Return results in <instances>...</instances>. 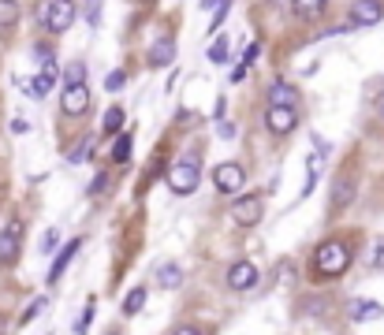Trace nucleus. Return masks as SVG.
<instances>
[{
  "instance_id": "nucleus-1",
  "label": "nucleus",
  "mask_w": 384,
  "mask_h": 335,
  "mask_svg": "<svg viewBox=\"0 0 384 335\" xmlns=\"http://www.w3.org/2000/svg\"><path fill=\"white\" fill-rule=\"evenodd\" d=\"M314 268H317V276H343L347 268H351V246L340 239H328L321 242V246L314 250Z\"/></svg>"
},
{
  "instance_id": "nucleus-2",
  "label": "nucleus",
  "mask_w": 384,
  "mask_h": 335,
  "mask_svg": "<svg viewBox=\"0 0 384 335\" xmlns=\"http://www.w3.org/2000/svg\"><path fill=\"white\" fill-rule=\"evenodd\" d=\"M164 179H168V190H172V194H179V197L194 194L198 183H202V160H198V153H190V157L176 160Z\"/></svg>"
},
{
  "instance_id": "nucleus-3",
  "label": "nucleus",
  "mask_w": 384,
  "mask_h": 335,
  "mask_svg": "<svg viewBox=\"0 0 384 335\" xmlns=\"http://www.w3.org/2000/svg\"><path fill=\"white\" fill-rule=\"evenodd\" d=\"M75 15H79L75 0H41V8H38V23L49 34H68Z\"/></svg>"
},
{
  "instance_id": "nucleus-4",
  "label": "nucleus",
  "mask_w": 384,
  "mask_h": 335,
  "mask_svg": "<svg viewBox=\"0 0 384 335\" xmlns=\"http://www.w3.org/2000/svg\"><path fill=\"white\" fill-rule=\"evenodd\" d=\"M60 112L79 120V116L90 112V86L86 83H63V94H60Z\"/></svg>"
},
{
  "instance_id": "nucleus-5",
  "label": "nucleus",
  "mask_w": 384,
  "mask_h": 335,
  "mask_svg": "<svg viewBox=\"0 0 384 335\" xmlns=\"http://www.w3.org/2000/svg\"><path fill=\"white\" fill-rule=\"evenodd\" d=\"M265 127H269V134H291L299 127V108H287V105H269L265 108Z\"/></svg>"
},
{
  "instance_id": "nucleus-6",
  "label": "nucleus",
  "mask_w": 384,
  "mask_h": 335,
  "mask_svg": "<svg viewBox=\"0 0 384 335\" xmlns=\"http://www.w3.org/2000/svg\"><path fill=\"white\" fill-rule=\"evenodd\" d=\"M246 183V171L243 164H235V160H224V164L213 168V186L221 190V194H239Z\"/></svg>"
},
{
  "instance_id": "nucleus-7",
  "label": "nucleus",
  "mask_w": 384,
  "mask_h": 335,
  "mask_svg": "<svg viewBox=\"0 0 384 335\" xmlns=\"http://www.w3.org/2000/svg\"><path fill=\"white\" fill-rule=\"evenodd\" d=\"M381 19H384V4H381V0H354L351 15H347L351 30H358V26H377Z\"/></svg>"
},
{
  "instance_id": "nucleus-8",
  "label": "nucleus",
  "mask_w": 384,
  "mask_h": 335,
  "mask_svg": "<svg viewBox=\"0 0 384 335\" xmlns=\"http://www.w3.org/2000/svg\"><path fill=\"white\" fill-rule=\"evenodd\" d=\"M261 197L258 194H246V197H239V202L232 205V216H235V224L239 228H254V224H261Z\"/></svg>"
},
{
  "instance_id": "nucleus-9",
  "label": "nucleus",
  "mask_w": 384,
  "mask_h": 335,
  "mask_svg": "<svg viewBox=\"0 0 384 335\" xmlns=\"http://www.w3.org/2000/svg\"><path fill=\"white\" fill-rule=\"evenodd\" d=\"M228 287H232V291H250V287H258V268H254V261H235V265L228 268Z\"/></svg>"
},
{
  "instance_id": "nucleus-10",
  "label": "nucleus",
  "mask_w": 384,
  "mask_h": 335,
  "mask_svg": "<svg viewBox=\"0 0 384 335\" xmlns=\"http://www.w3.org/2000/svg\"><path fill=\"white\" fill-rule=\"evenodd\" d=\"M172 60H176V38L172 34H164L150 45V52H145V63L150 67H172Z\"/></svg>"
},
{
  "instance_id": "nucleus-11",
  "label": "nucleus",
  "mask_w": 384,
  "mask_h": 335,
  "mask_svg": "<svg viewBox=\"0 0 384 335\" xmlns=\"http://www.w3.org/2000/svg\"><path fill=\"white\" fill-rule=\"evenodd\" d=\"M19 239H23V220H8L4 235H0V261L4 265H12L19 257Z\"/></svg>"
},
{
  "instance_id": "nucleus-12",
  "label": "nucleus",
  "mask_w": 384,
  "mask_h": 335,
  "mask_svg": "<svg viewBox=\"0 0 384 335\" xmlns=\"http://www.w3.org/2000/svg\"><path fill=\"white\" fill-rule=\"evenodd\" d=\"M57 75H60V71H57V63H49V67H41L38 75H34V83L26 86L23 94H26V97H34V101H41V97L49 94L52 86H57Z\"/></svg>"
},
{
  "instance_id": "nucleus-13",
  "label": "nucleus",
  "mask_w": 384,
  "mask_h": 335,
  "mask_svg": "<svg viewBox=\"0 0 384 335\" xmlns=\"http://www.w3.org/2000/svg\"><path fill=\"white\" fill-rule=\"evenodd\" d=\"M351 202H354V179H351V175H340V179L332 183V213L347 209Z\"/></svg>"
},
{
  "instance_id": "nucleus-14",
  "label": "nucleus",
  "mask_w": 384,
  "mask_h": 335,
  "mask_svg": "<svg viewBox=\"0 0 384 335\" xmlns=\"http://www.w3.org/2000/svg\"><path fill=\"white\" fill-rule=\"evenodd\" d=\"M79 246H82V239H71L68 246H63V250L57 253V261H52V268H49V283H57V279L63 276V268L71 265V257L79 253Z\"/></svg>"
},
{
  "instance_id": "nucleus-15",
  "label": "nucleus",
  "mask_w": 384,
  "mask_h": 335,
  "mask_svg": "<svg viewBox=\"0 0 384 335\" xmlns=\"http://www.w3.org/2000/svg\"><path fill=\"white\" fill-rule=\"evenodd\" d=\"M269 105H287V108H299V89L291 83H272L269 89Z\"/></svg>"
},
{
  "instance_id": "nucleus-16",
  "label": "nucleus",
  "mask_w": 384,
  "mask_h": 335,
  "mask_svg": "<svg viewBox=\"0 0 384 335\" xmlns=\"http://www.w3.org/2000/svg\"><path fill=\"white\" fill-rule=\"evenodd\" d=\"M325 8H328V0H291V12H295V19H303V23L317 19Z\"/></svg>"
},
{
  "instance_id": "nucleus-17",
  "label": "nucleus",
  "mask_w": 384,
  "mask_h": 335,
  "mask_svg": "<svg viewBox=\"0 0 384 335\" xmlns=\"http://www.w3.org/2000/svg\"><path fill=\"white\" fill-rule=\"evenodd\" d=\"M157 283L164 287V291H176V287L183 283V268L176 265V261H164V265L157 268Z\"/></svg>"
},
{
  "instance_id": "nucleus-18",
  "label": "nucleus",
  "mask_w": 384,
  "mask_h": 335,
  "mask_svg": "<svg viewBox=\"0 0 384 335\" xmlns=\"http://www.w3.org/2000/svg\"><path fill=\"white\" fill-rule=\"evenodd\" d=\"M347 313H351V321H377L384 310L377 302H362V298H354V302L347 305Z\"/></svg>"
},
{
  "instance_id": "nucleus-19",
  "label": "nucleus",
  "mask_w": 384,
  "mask_h": 335,
  "mask_svg": "<svg viewBox=\"0 0 384 335\" xmlns=\"http://www.w3.org/2000/svg\"><path fill=\"white\" fill-rule=\"evenodd\" d=\"M19 23V0H0V30H12Z\"/></svg>"
},
{
  "instance_id": "nucleus-20",
  "label": "nucleus",
  "mask_w": 384,
  "mask_h": 335,
  "mask_svg": "<svg viewBox=\"0 0 384 335\" xmlns=\"http://www.w3.org/2000/svg\"><path fill=\"white\" fill-rule=\"evenodd\" d=\"M123 120H127L123 108H120V105H112V108L105 112V120H101V131H105V134H116V131L123 127Z\"/></svg>"
},
{
  "instance_id": "nucleus-21",
  "label": "nucleus",
  "mask_w": 384,
  "mask_h": 335,
  "mask_svg": "<svg viewBox=\"0 0 384 335\" xmlns=\"http://www.w3.org/2000/svg\"><path fill=\"white\" fill-rule=\"evenodd\" d=\"M142 305H145V287H134V291L127 294V302H123V316L142 313Z\"/></svg>"
},
{
  "instance_id": "nucleus-22",
  "label": "nucleus",
  "mask_w": 384,
  "mask_h": 335,
  "mask_svg": "<svg viewBox=\"0 0 384 335\" xmlns=\"http://www.w3.org/2000/svg\"><path fill=\"white\" fill-rule=\"evenodd\" d=\"M112 160L116 164H127V160H131V134H120V138L112 142Z\"/></svg>"
},
{
  "instance_id": "nucleus-23",
  "label": "nucleus",
  "mask_w": 384,
  "mask_h": 335,
  "mask_svg": "<svg viewBox=\"0 0 384 335\" xmlns=\"http://www.w3.org/2000/svg\"><path fill=\"white\" fill-rule=\"evenodd\" d=\"M82 15H86L90 30H97V26H101V0H86V4H82Z\"/></svg>"
},
{
  "instance_id": "nucleus-24",
  "label": "nucleus",
  "mask_w": 384,
  "mask_h": 335,
  "mask_svg": "<svg viewBox=\"0 0 384 335\" xmlns=\"http://www.w3.org/2000/svg\"><path fill=\"white\" fill-rule=\"evenodd\" d=\"M213 63H228V38H216L213 45H209V52H205Z\"/></svg>"
},
{
  "instance_id": "nucleus-25",
  "label": "nucleus",
  "mask_w": 384,
  "mask_h": 335,
  "mask_svg": "<svg viewBox=\"0 0 384 335\" xmlns=\"http://www.w3.org/2000/svg\"><path fill=\"white\" fill-rule=\"evenodd\" d=\"M123 86H127V71H108V78H105V89H108V94H120Z\"/></svg>"
},
{
  "instance_id": "nucleus-26",
  "label": "nucleus",
  "mask_w": 384,
  "mask_h": 335,
  "mask_svg": "<svg viewBox=\"0 0 384 335\" xmlns=\"http://www.w3.org/2000/svg\"><path fill=\"white\" fill-rule=\"evenodd\" d=\"M108 186H112V175H108V171H97L94 183H90V194H105Z\"/></svg>"
},
{
  "instance_id": "nucleus-27",
  "label": "nucleus",
  "mask_w": 384,
  "mask_h": 335,
  "mask_svg": "<svg viewBox=\"0 0 384 335\" xmlns=\"http://www.w3.org/2000/svg\"><path fill=\"white\" fill-rule=\"evenodd\" d=\"M90 146H94V138H82L79 146H75V153L68 157V164H82V160H86V153H90Z\"/></svg>"
},
{
  "instance_id": "nucleus-28",
  "label": "nucleus",
  "mask_w": 384,
  "mask_h": 335,
  "mask_svg": "<svg viewBox=\"0 0 384 335\" xmlns=\"http://www.w3.org/2000/svg\"><path fill=\"white\" fill-rule=\"evenodd\" d=\"M94 310H97V305H94V302H90V305H86V310H82V316H79V324H75V335H86V328H90V321H94Z\"/></svg>"
},
{
  "instance_id": "nucleus-29",
  "label": "nucleus",
  "mask_w": 384,
  "mask_h": 335,
  "mask_svg": "<svg viewBox=\"0 0 384 335\" xmlns=\"http://www.w3.org/2000/svg\"><path fill=\"white\" fill-rule=\"evenodd\" d=\"M82 78H86V63H71L63 71V83H82Z\"/></svg>"
},
{
  "instance_id": "nucleus-30",
  "label": "nucleus",
  "mask_w": 384,
  "mask_h": 335,
  "mask_svg": "<svg viewBox=\"0 0 384 335\" xmlns=\"http://www.w3.org/2000/svg\"><path fill=\"white\" fill-rule=\"evenodd\" d=\"M57 242H60V231H52V228H49V231L41 235V250H45V253L57 250Z\"/></svg>"
},
{
  "instance_id": "nucleus-31",
  "label": "nucleus",
  "mask_w": 384,
  "mask_h": 335,
  "mask_svg": "<svg viewBox=\"0 0 384 335\" xmlns=\"http://www.w3.org/2000/svg\"><path fill=\"white\" fill-rule=\"evenodd\" d=\"M41 310H45V298H38V302H30V305L23 310V324H26V321H34V316H38Z\"/></svg>"
},
{
  "instance_id": "nucleus-32",
  "label": "nucleus",
  "mask_w": 384,
  "mask_h": 335,
  "mask_svg": "<svg viewBox=\"0 0 384 335\" xmlns=\"http://www.w3.org/2000/svg\"><path fill=\"white\" fill-rule=\"evenodd\" d=\"M258 52H261V45H258V41H250V45H246V56H243V63H246V67H250V63L258 60Z\"/></svg>"
},
{
  "instance_id": "nucleus-33",
  "label": "nucleus",
  "mask_w": 384,
  "mask_h": 335,
  "mask_svg": "<svg viewBox=\"0 0 384 335\" xmlns=\"http://www.w3.org/2000/svg\"><path fill=\"white\" fill-rule=\"evenodd\" d=\"M373 268H384V239L377 242V250H373V261H370Z\"/></svg>"
},
{
  "instance_id": "nucleus-34",
  "label": "nucleus",
  "mask_w": 384,
  "mask_h": 335,
  "mask_svg": "<svg viewBox=\"0 0 384 335\" xmlns=\"http://www.w3.org/2000/svg\"><path fill=\"white\" fill-rule=\"evenodd\" d=\"M224 4H232V0H202V8H205V12H221Z\"/></svg>"
},
{
  "instance_id": "nucleus-35",
  "label": "nucleus",
  "mask_w": 384,
  "mask_h": 335,
  "mask_svg": "<svg viewBox=\"0 0 384 335\" xmlns=\"http://www.w3.org/2000/svg\"><path fill=\"white\" fill-rule=\"evenodd\" d=\"M243 78H246V63H239V67L232 71V83H243Z\"/></svg>"
},
{
  "instance_id": "nucleus-36",
  "label": "nucleus",
  "mask_w": 384,
  "mask_h": 335,
  "mask_svg": "<svg viewBox=\"0 0 384 335\" xmlns=\"http://www.w3.org/2000/svg\"><path fill=\"white\" fill-rule=\"evenodd\" d=\"M216 134H221V138H235V127L232 123H221V131H216Z\"/></svg>"
},
{
  "instance_id": "nucleus-37",
  "label": "nucleus",
  "mask_w": 384,
  "mask_h": 335,
  "mask_svg": "<svg viewBox=\"0 0 384 335\" xmlns=\"http://www.w3.org/2000/svg\"><path fill=\"white\" fill-rule=\"evenodd\" d=\"M12 131H15V134H26V131H30V123H26V120H15Z\"/></svg>"
},
{
  "instance_id": "nucleus-38",
  "label": "nucleus",
  "mask_w": 384,
  "mask_h": 335,
  "mask_svg": "<svg viewBox=\"0 0 384 335\" xmlns=\"http://www.w3.org/2000/svg\"><path fill=\"white\" fill-rule=\"evenodd\" d=\"M176 335H202V332H198L194 324H183V328H176Z\"/></svg>"
},
{
  "instance_id": "nucleus-39",
  "label": "nucleus",
  "mask_w": 384,
  "mask_h": 335,
  "mask_svg": "<svg viewBox=\"0 0 384 335\" xmlns=\"http://www.w3.org/2000/svg\"><path fill=\"white\" fill-rule=\"evenodd\" d=\"M377 116H381V120H384V94L377 97Z\"/></svg>"
},
{
  "instance_id": "nucleus-40",
  "label": "nucleus",
  "mask_w": 384,
  "mask_h": 335,
  "mask_svg": "<svg viewBox=\"0 0 384 335\" xmlns=\"http://www.w3.org/2000/svg\"><path fill=\"white\" fill-rule=\"evenodd\" d=\"M142 4H153V0H142Z\"/></svg>"
},
{
  "instance_id": "nucleus-41",
  "label": "nucleus",
  "mask_w": 384,
  "mask_h": 335,
  "mask_svg": "<svg viewBox=\"0 0 384 335\" xmlns=\"http://www.w3.org/2000/svg\"><path fill=\"white\" fill-rule=\"evenodd\" d=\"M108 335H116V332H108Z\"/></svg>"
}]
</instances>
